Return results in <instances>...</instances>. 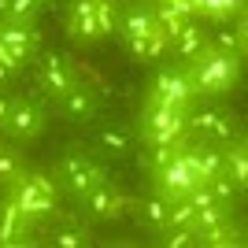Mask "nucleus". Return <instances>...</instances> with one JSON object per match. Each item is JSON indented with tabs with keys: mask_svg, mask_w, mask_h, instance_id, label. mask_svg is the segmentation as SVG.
<instances>
[{
	"mask_svg": "<svg viewBox=\"0 0 248 248\" xmlns=\"http://www.w3.org/2000/svg\"><path fill=\"white\" fill-rule=\"evenodd\" d=\"M52 245L56 248H89L93 233H89V226H60L52 233Z\"/></svg>",
	"mask_w": 248,
	"mask_h": 248,
	"instance_id": "obj_24",
	"label": "nucleus"
},
{
	"mask_svg": "<svg viewBox=\"0 0 248 248\" xmlns=\"http://www.w3.org/2000/svg\"><path fill=\"white\" fill-rule=\"evenodd\" d=\"M222 174L233 178V186L245 193L248 189V152H245V141L233 137L230 145H222Z\"/></svg>",
	"mask_w": 248,
	"mask_h": 248,
	"instance_id": "obj_17",
	"label": "nucleus"
},
{
	"mask_svg": "<svg viewBox=\"0 0 248 248\" xmlns=\"http://www.w3.org/2000/svg\"><path fill=\"white\" fill-rule=\"evenodd\" d=\"M93 152L100 155V159H126V155L137 148V134H134V126H126V123H93Z\"/></svg>",
	"mask_w": 248,
	"mask_h": 248,
	"instance_id": "obj_8",
	"label": "nucleus"
},
{
	"mask_svg": "<svg viewBox=\"0 0 248 248\" xmlns=\"http://www.w3.org/2000/svg\"><path fill=\"white\" fill-rule=\"evenodd\" d=\"M186 111L189 108H170V104H163L159 96L148 93L145 108H141V115H137V126L134 134L141 145H163V141H186L189 130H186Z\"/></svg>",
	"mask_w": 248,
	"mask_h": 248,
	"instance_id": "obj_2",
	"label": "nucleus"
},
{
	"mask_svg": "<svg viewBox=\"0 0 248 248\" xmlns=\"http://www.w3.org/2000/svg\"><path fill=\"white\" fill-rule=\"evenodd\" d=\"M96 26H100L104 37H108V33H115V26H119V15H115L111 0H96Z\"/></svg>",
	"mask_w": 248,
	"mask_h": 248,
	"instance_id": "obj_30",
	"label": "nucleus"
},
{
	"mask_svg": "<svg viewBox=\"0 0 248 248\" xmlns=\"http://www.w3.org/2000/svg\"><path fill=\"white\" fill-rule=\"evenodd\" d=\"M193 8H197V15H204L211 22H226L230 15L245 11V0H193Z\"/></svg>",
	"mask_w": 248,
	"mask_h": 248,
	"instance_id": "obj_23",
	"label": "nucleus"
},
{
	"mask_svg": "<svg viewBox=\"0 0 248 248\" xmlns=\"http://www.w3.org/2000/svg\"><path fill=\"white\" fill-rule=\"evenodd\" d=\"M152 96H159L170 108H189L193 104V85L186 78V67L182 63H163L152 78Z\"/></svg>",
	"mask_w": 248,
	"mask_h": 248,
	"instance_id": "obj_10",
	"label": "nucleus"
},
{
	"mask_svg": "<svg viewBox=\"0 0 248 248\" xmlns=\"http://www.w3.org/2000/svg\"><path fill=\"white\" fill-rule=\"evenodd\" d=\"M4 197H11L15 204L26 211V215H48L52 207H56V182L37 170H22L15 182L4 186Z\"/></svg>",
	"mask_w": 248,
	"mask_h": 248,
	"instance_id": "obj_3",
	"label": "nucleus"
},
{
	"mask_svg": "<svg viewBox=\"0 0 248 248\" xmlns=\"http://www.w3.org/2000/svg\"><path fill=\"white\" fill-rule=\"evenodd\" d=\"M167 215H170V200H163L159 193H152L148 200H141L137 204V222L145 230H167Z\"/></svg>",
	"mask_w": 248,
	"mask_h": 248,
	"instance_id": "obj_21",
	"label": "nucleus"
},
{
	"mask_svg": "<svg viewBox=\"0 0 248 248\" xmlns=\"http://www.w3.org/2000/svg\"><path fill=\"white\" fill-rule=\"evenodd\" d=\"M207 189H211V197H215L218 204H230V207H233V197H241V189L233 186L230 174H215L211 182H207Z\"/></svg>",
	"mask_w": 248,
	"mask_h": 248,
	"instance_id": "obj_28",
	"label": "nucleus"
},
{
	"mask_svg": "<svg viewBox=\"0 0 248 248\" xmlns=\"http://www.w3.org/2000/svg\"><path fill=\"white\" fill-rule=\"evenodd\" d=\"M26 170V163H22V155L15 152V148L0 145V186H8V182H15V178Z\"/></svg>",
	"mask_w": 248,
	"mask_h": 248,
	"instance_id": "obj_26",
	"label": "nucleus"
},
{
	"mask_svg": "<svg viewBox=\"0 0 248 248\" xmlns=\"http://www.w3.org/2000/svg\"><path fill=\"white\" fill-rule=\"evenodd\" d=\"M56 104H60V115L74 126H93L96 119H100V93H96L89 82H82V78L63 96H56Z\"/></svg>",
	"mask_w": 248,
	"mask_h": 248,
	"instance_id": "obj_7",
	"label": "nucleus"
},
{
	"mask_svg": "<svg viewBox=\"0 0 248 248\" xmlns=\"http://www.w3.org/2000/svg\"><path fill=\"white\" fill-rule=\"evenodd\" d=\"M11 96H15V93H8V89H0V126H4V119H8V108H11Z\"/></svg>",
	"mask_w": 248,
	"mask_h": 248,
	"instance_id": "obj_31",
	"label": "nucleus"
},
{
	"mask_svg": "<svg viewBox=\"0 0 248 248\" xmlns=\"http://www.w3.org/2000/svg\"><path fill=\"white\" fill-rule=\"evenodd\" d=\"M159 30V22H155V8L148 0H134V4H126L119 11V26L115 33L123 37V41H134V37H152Z\"/></svg>",
	"mask_w": 248,
	"mask_h": 248,
	"instance_id": "obj_13",
	"label": "nucleus"
},
{
	"mask_svg": "<svg viewBox=\"0 0 248 248\" xmlns=\"http://www.w3.org/2000/svg\"><path fill=\"white\" fill-rule=\"evenodd\" d=\"M74 204H78L82 222H115V218L126 211V197L111 182H100V186L85 189L82 197H74Z\"/></svg>",
	"mask_w": 248,
	"mask_h": 248,
	"instance_id": "obj_5",
	"label": "nucleus"
},
{
	"mask_svg": "<svg viewBox=\"0 0 248 248\" xmlns=\"http://www.w3.org/2000/svg\"><path fill=\"white\" fill-rule=\"evenodd\" d=\"M182 4H189V8H193V0H182ZM193 11H197V8H193Z\"/></svg>",
	"mask_w": 248,
	"mask_h": 248,
	"instance_id": "obj_34",
	"label": "nucleus"
},
{
	"mask_svg": "<svg viewBox=\"0 0 248 248\" xmlns=\"http://www.w3.org/2000/svg\"><path fill=\"white\" fill-rule=\"evenodd\" d=\"M8 11H11V0H0V22H8Z\"/></svg>",
	"mask_w": 248,
	"mask_h": 248,
	"instance_id": "obj_32",
	"label": "nucleus"
},
{
	"mask_svg": "<svg viewBox=\"0 0 248 248\" xmlns=\"http://www.w3.org/2000/svg\"><path fill=\"white\" fill-rule=\"evenodd\" d=\"M204 45H207V33H204V26H200V22H193V19H189L186 26L174 33V37H170V48H174V56H178L182 63L193 60Z\"/></svg>",
	"mask_w": 248,
	"mask_h": 248,
	"instance_id": "obj_18",
	"label": "nucleus"
},
{
	"mask_svg": "<svg viewBox=\"0 0 248 248\" xmlns=\"http://www.w3.org/2000/svg\"><path fill=\"white\" fill-rule=\"evenodd\" d=\"M100 182H108V159H100V163H93L89 170H82L78 178H71L67 186L60 189V193H67V197H82L85 189H93V186H100Z\"/></svg>",
	"mask_w": 248,
	"mask_h": 248,
	"instance_id": "obj_22",
	"label": "nucleus"
},
{
	"mask_svg": "<svg viewBox=\"0 0 248 248\" xmlns=\"http://www.w3.org/2000/svg\"><path fill=\"white\" fill-rule=\"evenodd\" d=\"M78 78H82V74H78V67H74L67 56H60V52H41V56H37V82L45 85L48 96H63Z\"/></svg>",
	"mask_w": 248,
	"mask_h": 248,
	"instance_id": "obj_9",
	"label": "nucleus"
},
{
	"mask_svg": "<svg viewBox=\"0 0 248 248\" xmlns=\"http://www.w3.org/2000/svg\"><path fill=\"white\" fill-rule=\"evenodd\" d=\"M226 222H233L230 204H207V207H197V211H193V230H197V237H204L211 230H222Z\"/></svg>",
	"mask_w": 248,
	"mask_h": 248,
	"instance_id": "obj_20",
	"label": "nucleus"
},
{
	"mask_svg": "<svg viewBox=\"0 0 248 248\" xmlns=\"http://www.w3.org/2000/svg\"><path fill=\"white\" fill-rule=\"evenodd\" d=\"M67 37L78 45H93L104 33L96 26V0H71L67 8Z\"/></svg>",
	"mask_w": 248,
	"mask_h": 248,
	"instance_id": "obj_14",
	"label": "nucleus"
},
{
	"mask_svg": "<svg viewBox=\"0 0 248 248\" xmlns=\"http://www.w3.org/2000/svg\"><path fill=\"white\" fill-rule=\"evenodd\" d=\"M30 233V215L11 197H0V245H22Z\"/></svg>",
	"mask_w": 248,
	"mask_h": 248,
	"instance_id": "obj_16",
	"label": "nucleus"
},
{
	"mask_svg": "<svg viewBox=\"0 0 248 248\" xmlns=\"http://www.w3.org/2000/svg\"><path fill=\"white\" fill-rule=\"evenodd\" d=\"M152 4H155V0H152Z\"/></svg>",
	"mask_w": 248,
	"mask_h": 248,
	"instance_id": "obj_35",
	"label": "nucleus"
},
{
	"mask_svg": "<svg viewBox=\"0 0 248 248\" xmlns=\"http://www.w3.org/2000/svg\"><path fill=\"white\" fill-rule=\"evenodd\" d=\"M207 45L245 60V19H237V26H218V30H211L207 33Z\"/></svg>",
	"mask_w": 248,
	"mask_h": 248,
	"instance_id": "obj_19",
	"label": "nucleus"
},
{
	"mask_svg": "<svg viewBox=\"0 0 248 248\" xmlns=\"http://www.w3.org/2000/svg\"><path fill=\"white\" fill-rule=\"evenodd\" d=\"M193 211H197V207L189 204L186 197H182V200H170V215H167V226H193Z\"/></svg>",
	"mask_w": 248,
	"mask_h": 248,
	"instance_id": "obj_29",
	"label": "nucleus"
},
{
	"mask_svg": "<svg viewBox=\"0 0 248 248\" xmlns=\"http://www.w3.org/2000/svg\"><path fill=\"white\" fill-rule=\"evenodd\" d=\"M45 126H48V115L37 100L30 96H11V108H8V119H4V134L15 137V141H33V137L45 134Z\"/></svg>",
	"mask_w": 248,
	"mask_h": 248,
	"instance_id": "obj_6",
	"label": "nucleus"
},
{
	"mask_svg": "<svg viewBox=\"0 0 248 248\" xmlns=\"http://www.w3.org/2000/svg\"><path fill=\"white\" fill-rule=\"evenodd\" d=\"M93 163H100V155H96L89 145H67L60 155H56V163H52V182H56V189H63L71 178H78Z\"/></svg>",
	"mask_w": 248,
	"mask_h": 248,
	"instance_id": "obj_15",
	"label": "nucleus"
},
{
	"mask_svg": "<svg viewBox=\"0 0 248 248\" xmlns=\"http://www.w3.org/2000/svg\"><path fill=\"white\" fill-rule=\"evenodd\" d=\"M186 130L189 137H200V141H215V145H230L237 137V126H233V115L218 104H204V108H189L186 111Z\"/></svg>",
	"mask_w": 248,
	"mask_h": 248,
	"instance_id": "obj_4",
	"label": "nucleus"
},
{
	"mask_svg": "<svg viewBox=\"0 0 248 248\" xmlns=\"http://www.w3.org/2000/svg\"><path fill=\"white\" fill-rule=\"evenodd\" d=\"M52 4H56V0H41V8H52Z\"/></svg>",
	"mask_w": 248,
	"mask_h": 248,
	"instance_id": "obj_33",
	"label": "nucleus"
},
{
	"mask_svg": "<svg viewBox=\"0 0 248 248\" xmlns=\"http://www.w3.org/2000/svg\"><path fill=\"white\" fill-rule=\"evenodd\" d=\"M37 26H19V22H0V48L8 52L11 63H30L37 60Z\"/></svg>",
	"mask_w": 248,
	"mask_h": 248,
	"instance_id": "obj_12",
	"label": "nucleus"
},
{
	"mask_svg": "<svg viewBox=\"0 0 248 248\" xmlns=\"http://www.w3.org/2000/svg\"><path fill=\"white\" fill-rule=\"evenodd\" d=\"M182 67H186V78L193 85V96H226L241 78V56L218 52L211 45H204Z\"/></svg>",
	"mask_w": 248,
	"mask_h": 248,
	"instance_id": "obj_1",
	"label": "nucleus"
},
{
	"mask_svg": "<svg viewBox=\"0 0 248 248\" xmlns=\"http://www.w3.org/2000/svg\"><path fill=\"white\" fill-rule=\"evenodd\" d=\"M152 178H155V193H159L163 200H182L189 189L197 186V174L189 170L186 152H182V148L174 152V159H170V163H163L159 170H152Z\"/></svg>",
	"mask_w": 248,
	"mask_h": 248,
	"instance_id": "obj_11",
	"label": "nucleus"
},
{
	"mask_svg": "<svg viewBox=\"0 0 248 248\" xmlns=\"http://www.w3.org/2000/svg\"><path fill=\"white\" fill-rule=\"evenodd\" d=\"M163 237H159V245L163 248H193L197 245V230L193 226H167V230H159Z\"/></svg>",
	"mask_w": 248,
	"mask_h": 248,
	"instance_id": "obj_27",
	"label": "nucleus"
},
{
	"mask_svg": "<svg viewBox=\"0 0 248 248\" xmlns=\"http://www.w3.org/2000/svg\"><path fill=\"white\" fill-rule=\"evenodd\" d=\"M41 0H11V11H8V22H19V26H37L41 19Z\"/></svg>",
	"mask_w": 248,
	"mask_h": 248,
	"instance_id": "obj_25",
	"label": "nucleus"
}]
</instances>
